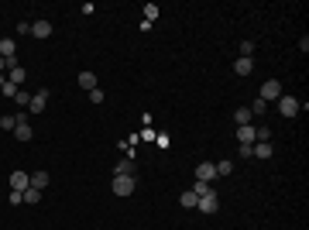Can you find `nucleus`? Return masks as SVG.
Instances as JSON below:
<instances>
[{
    "label": "nucleus",
    "instance_id": "cd10ccee",
    "mask_svg": "<svg viewBox=\"0 0 309 230\" xmlns=\"http://www.w3.org/2000/svg\"><path fill=\"white\" fill-rule=\"evenodd\" d=\"M254 134H258V141H268V138H271V131H268V124H258V127H254Z\"/></svg>",
    "mask_w": 309,
    "mask_h": 230
},
{
    "label": "nucleus",
    "instance_id": "c85d7f7f",
    "mask_svg": "<svg viewBox=\"0 0 309 230\" xmlns=\"http://www.w3.org/2000/svg\"><path fill=\"white\" fill-rule=\"evenodd\" d=\"M31 96H35V93H21V89H17V96H14V100H17L21 107H28V103H31Z\"/></svg>",
    "mask_w": 309,
    "mask_h": 230
},
{
    "label": "nucleus",
    "instance_id": "412c9836",
    "mask_svg": "<svg viewBox=\"0 0 309 230\" xmlns=\"http://www.w3.org/2000/svg\"><path fill=\"white\" fill-rule=\"evenodd\" d=\"M247 110H251V117H261V114H268V103H265V100L258 96V100H254V103H251Z\"/></svg>",
    "mask_w": 309,
    "mask_h": 230
},
{
    "label": "nucleus",
    "instance_id": "6e6552de",
    "mask_svg": "<svg viewBox=\"0 0 309 230\" xmlns=\"http://www.w3.org/2000/svg\"><path fill=\"white\" fill-rule=\"evenodd\" d=\"M196 179H199V182H213V179H217V165H213V161H199V165H196Z\"/></svg>",
    "mask_w": 309,
    "mask_h": 230
},
{
    "label": "nucleus",
    "instance_id": "4be33fe9",
    "mask_svg": "<svg viewBox=\"0 0 309 230\" xmlns=\"http://www.w3.org/2000/svg\"><path fill=\"white\" fill-rule=\"evenodd\" d=\"M233 172V161L231 158H220V161H217V175H231Z\"/></svg>",
    "mask_w": 309,
    "mask_h": 230
},
{
    "label": "nucleus",
    "instance_id": "bb28decb",
    "mask_svg": "<svg viewBox=\"0 0 309 230\" xmlns=\"http://www.w3.org/2000/svg\"><path fill=\"white\" fill-rule=\"evenodd\" d=\"M17 127V117H0V131H14Z\"/></svg>",
    "mask_w": 309,
    "mask_h": 230
},
{
    "label": "nucleus",
    "instance_id": "c756f323",
    "mask_svg": "<svg viewBox=\"0 0 309 230\" xmlns=\"http://www.w3.org/2000/svg\"><path fill=\"white\" fill-rule=\"evenodd\" d=\"M103 96H107V93H103V89H100V86H96V89H93V93H89V100H93V103H103Z\"/></svg>",
    "mask_w": 309,
    "mask_h": 230
},
{
    "label": "nucleus",
    "instance_id": "7c9ffc66",
    "mask_svg": "<svg viewBox=\"0 0 309 230\" xmlns=\"http://www.w3.org/2000/svg\"><path fill=\"white\" fill-rule=\"evenodd\" d=\"M7 199H10V206H21V203H24V192H10Z\"/></svg>",
    "mask_w": 309,
    "mask_h": 230
},
{
    "label": "nucleus",
    "instance_id": "f03ea898",
    "mask_svg": "<svg viewBox=\"0 0 309 230\" xmlns=\"http://www.w3.org/2000/svg\"><path fill=\"white\" fill-rule=\"evenodd\" d=\"M196 210H199V213H206V217H213V213L220 210V196H217V192H206V196H199Z\"/></svg>",
    "mask_w": 309,
    "mask_h": 230
},
{
    "label": "nucleus",
    "instance_id": "7ed1b4c3",
    "mask_svg": "<svg viewBox=\"0 0 309 230\" xmlns=\"http://www.w3.org/2000/svg\"><path fill=\"white\" fill-rule=\"evenodd\" d=\"M278 114H282V117H299V100L282 93V96H278Z\"/></svg>",
    "mask_w": 309,
    "mask_h": 230
},
{
    "label": "nucleus",
    "instance_id": "f3484780",
    "mask_svg": "<svg viewBox=\"0 0 309 230\" xmlns=\"http://www.w3.org/2000/svg\"><path fill=\"white\" fill-rule=\"evenodd\" d=\"M7 79H10V82H14V86H21V82H24V79H28V73H24V69H21V66H10V69H7Z\"/></svg>",
    "mask_w": 309,
    "mask_h": 230
},
{
    "label": "nucleus",
    "instance_id": "b1692460",
    "mask_svg": "<svg viewBox=\"0 0 309 230\" xmlns=\"http://www.w3.org/2000/svg\"><path fill=\"white\" fill-rule=\"evenodd\" d=\"M193 192H196V196H206V192H213V186H210V182H199V179H196V182H193Z\"/></svg>",
    "mask_w": 309,
    "mask_h": 230
},
{
    "label": "nucleus",
    "instance_id": "39448f33",
    "mask_svg": "<svg viewBox=\"0 0 309 230\" xmlns=\"http://www.w3.org/2000/svg\"><path fill=\"white\" fill-rule=\"evenodd\" d=\"M48 96H52V89H38V93L31 96V103H28V110H31V114H41V110L48 107Z\"/></svg>",
    "mask_w": 309,
    "mask_h": 230
},
{
    "label": "nucleus",
    "instance_id": "1a4fd4ad",
    "mask_svg": "<svg viewBox=\"0 0 309 230\" xmlns=\"http://www.w3.org/2000/svg\"><path fill=\"white\" fill-rule=\"evenodd\" d=\"M251 154L261 158V161H268V158L275 154V145H271V141H254V145H251Z\"/></svg>",
    "mask_w": 309,
    "mask_h": 230
},
{
    "label": "nucleus",
    "instance_id": "ddd939ff",
    "mask_svg": "<svg viewBox=\"0 0 309 230\" xmlns=\"http://www.w3.org/2000/svg\"><path fill=\"white\" fill-rule=\"evenodd\" d=\"M0 55L10 62V59H17V45H14V38H0Z\"/></svg>",
    "mask_w": 309,
    "mask_h": 230
},
{
    "label": "nucleus",
    "instance_id": "f257e3e1",
    "mask_svg": "<svg viewBox=\"0 0 309 230\" xmlns=\"http://www.w3.org/2000/svg\"><path fill=\"white\" fill-rule=\"evenodd\" d=\"M134 186H138V179H134V175H114V182H110L114 196H131V192H134Z\"/></svg>",
    "mask_w": 309,
    "mask_h": 230
},
{
    "label": "nucleus",
    "instance_id": "2f4dec72",
    "mask_svg": "<svg viewBox=\"0 0 309 230\" xmlns=\"http://www.w3.org/2000/svg\"><path fill=\"white\" fill-rule=\"evenodd\" d=\"M237 154H240V158H254V154H251V145H240V148H237Z\"/></svg>",
    "mask_w": 309,
    "mask_h": 230
},
{
    "label": "nucleus",
    "instance_id": "393cba45",
    "mask_svg": "<svg viewBox=\"0 0 309 230\" xmlns=\"http://www.w3.org/2000/svg\"><path fill=\"white\" fill-rule=\"evenodd\" d=\"M154 17H158V3H145V21L152 24Z\"/></svg>",
    "mask_w": 309,
    "mask_h": 230
},
{
    "label": "nucleus",
    "instance_id": "0eeeda50",
    "mask_svg": "<svg viewBox=\"0 0 309 230\" xmlns=\"http://www.w3.org/2000/svg\"><path fill=\"white\" fill-rule=\"evenodd\" d=\"M28 186H31V175H28V172H21V168L10 172V192H24Z\"/></svg>",
    "mask_w": 309,
    "mask_h": 230
},
{
    "label": "nucleus",
    "instance_id": "20e7f679",
    "mask_svg": "<svg viewBox=\"0 0 309 230\" xmlns=\"http://www.w3.org/2000/svg\"><path fill=\"white\" fill-rule=\"evenodd\" d=\"M258 96H261L265 103H271V100H278V96H282V82H278V79H268V82L261 86V93H258Z\"/></svg>",
    "mask_w": 309,
    "mask_h": 230
},
{
    "label": "nucleus",
    "instance_id": "9b49d317",
    "mask_svg": "<svg viewBox=\"0 0 309 230\" xmlns=\"http://www.w3.org/2000/svg\"><path fill=\"white\" fill-rule=\"evenodd\" d=\"M31 38H52V21H35L31 24Z\"/></svg>",
    "mask_w": 309,
    "mask_h": 230
},
{
    "label": "nucleus",
    "instance_id": "423d86ee",
    "mask_svg": "<svg viewBox=\"0 0 309 230\" xmlns=\"http://www.w3.org/2000/svg\"><path fill=\"white\" fill-rule=\"evenodd\" d=\"M31 124H28V114H17V127H14V138L17 141H31Z\"/></svg>",
    "mask_w": 309,
    "mask_h": 230
},
{
    "label": "nucleus",
    "instance_id": "6ab92c4d",
    "mask_svg": "<svg viewBox=\"0 0 309 230\" xmlns=\"http://www.w3.org/2000/svg\"><path fill=\"white\" fill-rule=\"evenodd\" d=\"M233 120H237V127L251 124V110H247V107H237V110H233Z\"/></svg>",
    "mask_w": 309,
    "mask_h": 230
},
{
    "label": "nucleus",
    "instance_id": "dca6fc26",
    "mask_svg": "<svg viewBox=\"0 0 309 230\" xmlns=\"http://www.w3.org/2000/svg\"><path fill=\"white\" fill-rule=\"evenodd\" d=\"M196 203H199V196H196L193 189H186V192L179 196V206H186V210H196Z\"/></svg>",
    "mask_w": 309,
    "mask_h": 230
},
{
    "label": "nucleus",
    "instance_id": "473e14b6",
    "mask_svg": "<svg viewBox=\"0 0 309 230\" xmlns=\"http://www.w3.org/2000/svg\"><path fill=\"white\" fill-rule=\"evenodd\" d=\"M3 69H7V59H3V55H0V73H3Z\"/></svg>",
    "mask_w": 309,
    "mask_h": 230
},
{
    "label": "nucleus",
    "instance_id": "aec40b11",
    "mask_svg": "<svg viewBox=\"0 0 309 230\" xmlns=\"http://www.w3.org/2000/svg\"><path fill=\"white\" fill-rule=\"evenodd\" d=\"M24 203H28V206H35V203H41V189H35V186H28V189H24Z\"/></svg>",
    "mask_w": 309,
    "mask_h": 230
},
{
    "label": "nucleus",
    "instance_id": "4468645a",
    "mask_svg": "<svg viewBox=\"0 0 309 230\" xmlns=\"http://www.w3.org/2000/svg\"><path fill=\"white\" fill-rule=\"evenodd\" d=\"M48 182H52V175H48V172H31V186H35V189H41V192H45V189H48Z\"/></svg>",
    "mask_w": 309,
    "mask_h": 230
},
{
    "label": "nucleus",
    "instance_id": "72a5a7b5",
    "mask_svg": "<svg viewBox=\"0 0 309 230\" xmlns=\"http://www.w3.org/2000/svg\"><path fill=\"white\" fill-rule=\"evenodd\" d=\"M3 82H7V79H3V76H0V86H3Z\"/></svg>",
    "mask_w": 309,
    "mask_h": 230
},
{
    "label": "nucleus",
    "instance_id": "9d476101",
    "mask_svg": "<svg viewBox=\"0 0 309 230\" xmlns=\"http://www.w3.org/2000/svg\"><path fill=\"white\" fill-rule=\"evenodd\" d=\"M258 141V134H254V124H244V127H237V145H254Z\"/></svg>",
    "mask_w": 309,
    "mask_h": 230
},
{
    "label": "nucleus",
    "instance_id": "a878e982",
    "mask_svg": "<svg viewBox=\"0 0 309 230\" xmlns=\"http://www.w3.org/2000/svg\"><path fill=\"white\" fill-rule=\"evenodd\" d=\"M0 96H17V86H14V82H10V79H7V82H3V86H0Z\"/></svg>",
    "mask_w": 309,
    "mask_h": 230
},
{
    "label": "nucleus",
    "instance_id": "2eb2a0df",
    "mask_svg": "<svg viewBox=\"0 0 309 230\" xmlns=\"http://www.w3.org/2000/svg\"><path fill=\"white\" fill-rule=\"evenodd\" d=\"M233 73H237V76H251V73H254V62H251V59H237V62H233Z\"/></svg>",
    "mask_w": 309,
    "mask_h": 230
},
{
    "label": "nucleus",
    "instance_id": "5701e85b",
    "mask_svg": "<svg viewBox=\"0 0 309 230\" xmlns=\"http://www.w3.org/2000/svg\"><path fill=\"white\" fill-rule=\"evenodd\" d=\"M251 55H254V41L244 38V41H240V59H251Z\"/></svg>",
    "mask_w": 309,
    "mask_h": 230
},
{
    "label": "nucleus",
    "instance_id": "f8f14e48",
    "mask_svg": "<svg viewBox=\"0 0 309 230\" xmlns=\"http://www.w3.org/2000/svg\"><path fill=\"white\" fill-rule=\"evenodd\" d=\"M79 89H86V93H93V89H96V73H89V69H82V73H79Z\"/></svg>",
    "mask_w": 309,
    "mask_h": 230
},
{
    "label": "nucleus",
    "instance_id": "a211bd4d",
    "mask_svg": "<svg viewBox=\"0 0 309 230\" xmlns=\"http://www.w3.org/2000/svg\"><path fill=\"white\" fill-rule=\"evenodd\" d=\"M114 175H134V161L131 158H120L117 168H114Z\"/></svg>",
    "mask_w": 309,
    "mask_h": 230
}]
</instances>
